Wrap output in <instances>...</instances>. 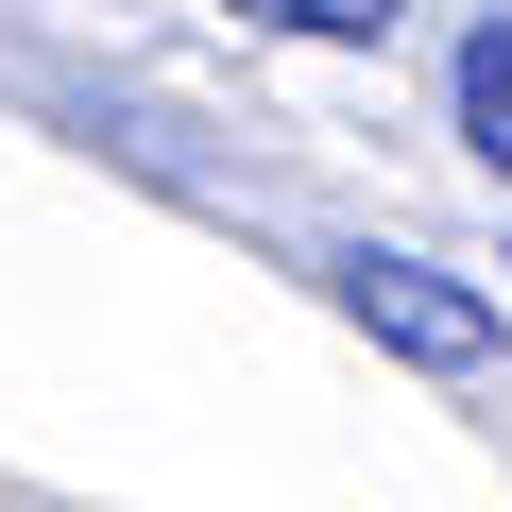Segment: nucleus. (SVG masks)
Listing matches in <instances>:
<instances>
[{
  "label": "nucleus",
  "instance_id": "obj_3",
  "mask_svg": "<svg viewBox=\"0 0 512 512\" xmlns=\"http://www.w3.org/2000/svg\"><path fill=\"white\" fill-rule=\"evenodd\" d=\"M222 18H256V35H325V52H376L410 0H222Z\"/></svg>",
  "mask_w": 512,
  "mask_h": 512
},
{
  "label": "nucleus",
  "instance_id": "obj_1",
  "mask_svg": "<svg viewBox=\"0 0 512 512\" xmlns=\"http://www.w3.org/2000/svg\"><path fill=\"white\" fill-rule=\"evenodd\" d=\"M325 291H342V325H376V342H393V359H427V376H478V359H495V291H461L444 256L342 239V256H325Z\"/></svg>",
  "mask_w": 512,
  "mask_h": 512
},
{
  "label": "nucleus",
  "instance_id": "obj_2",
  "mask_svg": "<svg viewBox=\"0 0 512 512\" xmlns=\"http://www.w3.org/2000/svg\"><path fill=\"white\" fill-rule=\"evenodd\" d=\"M461 137H478V171L512 188V0H495V18L461 35Z\"/></svg>",
  "mask_w": 512,
  "mask_h": 512
}]
</instances>
